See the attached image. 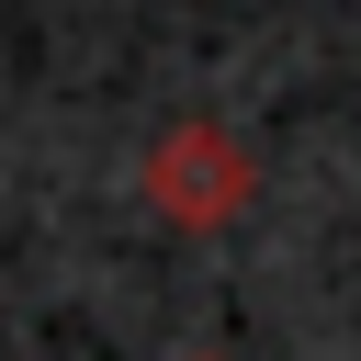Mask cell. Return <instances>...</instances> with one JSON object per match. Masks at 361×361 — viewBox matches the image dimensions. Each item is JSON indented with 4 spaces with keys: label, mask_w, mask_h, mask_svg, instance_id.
Returning a JSON list of instances; mask_svg holds the SVG:
<instances>
[{
    "label": "cell",
    "mask_w": 361,
    "mask_h": 361,
    "mask_svg": "<svg viewBox=\"0 0 361 361\" xmlns=\"http://www.w3.org/2000/svg\"><path fill=\"white\" fill-rule=\"evenodd\" d=\"M147 214L158 226H180V237H214V226H237L248 214V192H259V158H248V135H226V124H169L158 147H147Z\"/></svg>",
    "instance_id": "6da1fadb"
}]
</instances>
